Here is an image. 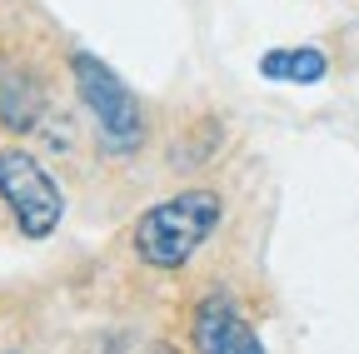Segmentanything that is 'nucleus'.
<instances>
[{
  "mask_svg": "<svg viewBox=\"0 0 359 354\" xmlns=\"http://www.w3.org/2000/svg\"><path fill=\"white\" fill-rule=\"evenodd\" d=\"M219 195L215 190H180L165 205L145 210L135 225V254L150 270H180L190 264V254L219 230Z\"/></svg>",
  "mask_w": 359,
  "mask_h": 354,
  "instance_id": "nucleus-1",
  "label": "nucleus"
},
{
  "mask_svg": "<svg viewBox=\"0 0 359 354\" xmlns=\"http://www.w3.org/2000/svg\"><path fill=\"white\" fill-rule=\"evenodd\" d=\"M70 70H75V90L85 100V110L95 115L100 125V140L115 150V155H135L145 145V115H140V100L135 90L90 50H75L70 55Z\"/></svg>",
  "mask_w": 359,
  "mask_h": 354,
  "instance_id": "nucleus-2",
  "label": "nucleus"
},
{
  "mask_svg": "<svg viewBox=\"0 0 359 354\" xmlns=\"http://www.w3.org/2000/svg\"><path fill=\"white\" fill-rule=\"evenodd\" d=\"M0 200L11 205L15 225L30 240H45L60 225V210H65L55 180L40 170V160L30 150H0Z\"/></svg>",
  "mask_w": 359,
  "mask_h": 354,
  "instance_id": "nucleus-3",
  "label": "nucleus"
},
{
  "mask_svg": "<svg viewBox=\"0 0 359 354\" xmlns=\"http://www.w3.org/2000/svg\"><path fill=\"white\" fill-rule=\"evenodd\" d=\"M195 349L200 354H264L259 334L240 315V304L224 299V294L200 299V309H195Z\"/></svg>",
  "mask_w": 359,
  "mask_h": 354,
  "instance_id": "nucleus-4",
  "label": "nucleus"
},
{
  "mask_svg": "<svg viewBox=\"0 0 359 354\" xmlns=\"http://www.w3.org/2000/svg\"><path fill=\"white\" fill-rule=\"evenodd\" d=\"M45 115V95H40V85L11 65V60H0V125H11V130H35Z\"/></svg>",
  "mask_w": 359,
  "mask_h": 354,
  "instance_id": "nucleus-5",
  "label": "nucleus"
},
{
  "mask_svg": "<svg viewBox=\"0 0 359 354\" xmlns=\"http://www.w3.org/2000/svg\"><path fill=\"white\" fill-rule=\"evenodd\" d=\"M330 70L325 50L314 46H294V50H264L259 55V75L264 80H290V85H320Z\"/></svg>",
  "mask_w": 359,
  "mask_h": 354,
  "instance_id": "nucleus-6",
  "label": "nucleus"
}]
</instances>
